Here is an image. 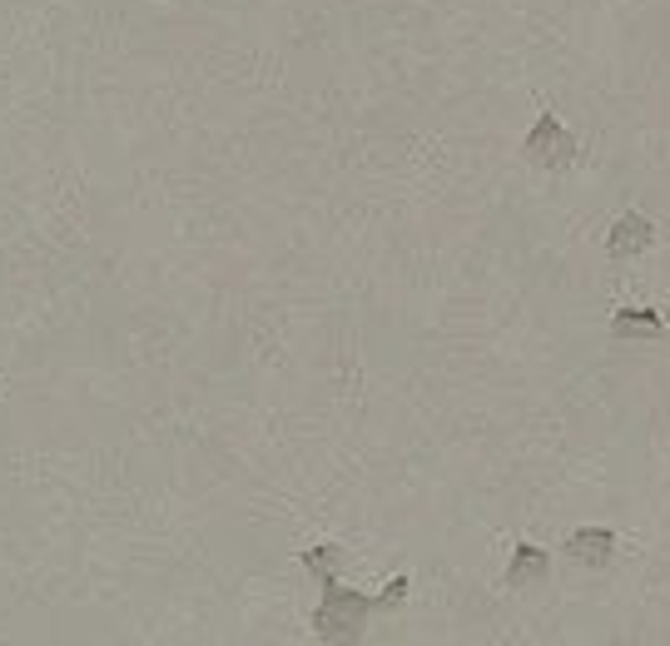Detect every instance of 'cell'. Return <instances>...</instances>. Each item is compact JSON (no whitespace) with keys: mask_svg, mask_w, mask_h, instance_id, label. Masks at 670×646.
<instances>
[{"mask_svg":"<svg viewBox=\"0 0 670 646\" xmlns=\"http://www.w3.org/2000/svg\"><path fill=\"white\" fill-rule=\"evenodd\" d=\"M567 553L587 567H606L616 557V533L611 527H577V533L567 537Z\"/></svg>","mask_w":670,"mask_h":646,"instance_id":"4","label":"cell"},{"mask_svg":"<svg viewBox=\"0 0 670 646\" xmlns=\"http://www.w3.org/2000/svg\"><path fill=\"white\" fill-rule=\"evenodd\" d=\"M547 572H551V553H547V547L521 543L517 557H512V567H507V582H512V587H527V582H541Z\"/></svg>","mask_w":670,"mask_h":646,"instance_id":"6","label":"cell"},{"mask_svg":"<svg viewBox=\"0 0 670 646\" xmlns=\"http://www.w3.org/2000/svg\"><path fill=\"white\" fill-rule=\"evenodd\" d=\"M656 244V225L646 215H621L611 225V235H606V254L611 259H636V254H646Z\"/></svg>","mask_w":670,"mask_h":646,"instance_id":"3","label":"cell"},{"mask_svg":"<svg viewBox=\"0 0 670 646\" xmlns=\"http://www.w3.org/2000/svg\"><path fill=\"white\" fill-rule=\"evenodd\" d=\"M378 597H363L358 587H343L338 577H323V602L313 612V632L323 642H358L363 637V617L378 612Z\"/></svg>","mask_w":670,"mask_h":646,"instance_id":"1","label":"cell"},{"mask_svg":"<svg viewBox=\"0 0 670 646\" xmlns=\"http://www.w3.org/2000/svg\"><path fill=\"white\" fill-rule=\"evenodd\" d=\"M303 567L318 572V582H323V577H338V567H343V547H333V543L303 547Z\"/></svg>","mask_w":670,"mask_h":646,"instance_id":"7","label":"cell"},{"mask_svg":"<svg viewBox=\"0 0 670 646\" xmlns=\"http://www.w3.org/2000/svg\"><path fill=\"white\" fill-rule=\"evenodd\" d=\"M670 334V324H666V314L661 309H616V319H611V338H666Z\"/></svg>","mask_w":670,"mask_h":646,"instance_id":"5","label":"cell"},{"mask_svg":"<svg viewBox=\"0 0 670 646\" xmlns=\"http://www.w3.org/2000/svg\"><path fill=\"white\" fill-rule=\"evenodd\" d=\"M527 155L537 165H547V169H561V165L577 160V135H571L557 115H541V120L531 125V135H527Z\"/></svg>","mask_w":670,"mask_h":646,"instance_id":"2","label":"cell"}]
</instances>
